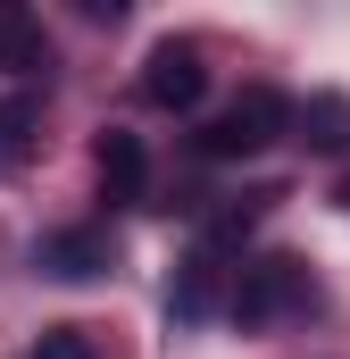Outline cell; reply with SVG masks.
<instances>
[{
    "mask_svg": "<svg viewBox=\"0 0 350 359\" xmlns=\"http://www.w3.org/2000/svg\"><path fill=\"white\" fill-rule=\"evenodd\" d=\"M300 309H317V276L309 259H292V251H267V259H242L234 268V292H225V318L234 326H275V318H300Z\"/></svg>",
    "mask_w": 350,
    "mask_h": 359,
    "instance_id": "obj_1",
    "label": "cell"
},
{
    "mask_svg": "<svg viewBox=\"0 0 350 359\" xmlns=\"http://www.w3.org/2000/svg\"><path fill=\"white\" fill-rule=\"evenodd\" d=\"M284 126H292V100L275 84H251V92H234V100L200 126V159H251V151H267Z\"/></svg>",
    "mask_w": 350,
    "mask_h": 359,
    "instance_id": "obj_2",
    "label": "cell"
},
{
    "mask_svg": "<svg viewBox=\"0 0 350 359\" xmlns=\"http://www.w3.org/2000/svg\"><path fill=\"white\" fill-rule=\"evenodd\" d=\"M200 92H209V59H200V42H159L150 59H142V100L150 109H200Z\"/></svg>",
    "mask_w": 350,
    "mask_h": 359,
    "instance_id": "obj_3",
    "label": "cell"
},
{
    "mask_svg": "<svg viewBox=\"0 0 350 359\" xmlns=\"http://www.w3.org/2000/svg\"><path fill=\"white\" fill-rule=\"evenodd\" d=\"M108 226H59V234H42L34 243V268L42 276H67V284H92V276H108Z\"/></svg>",
    "mask_w": 350,
    "mask_h": 359,
    "instance_id": "obj_4",
    "label": "cell"
},
{
    "mask_svg": "<svg viewBox=\"0 0 350 359\" xmlns=\"http://www.w3.org/2000/svg\"><path fill=\"white\" fill-rule=\"evenodd\" d=\"M225 292H234V268H225V251H192L183 268H175V284H167V309L175 318H209V309H225Z\"/></svg>",
    "mask_w": 350,
    "mask_h": 359,
    "instance_id": "obj_5",
    "label": "cell"
},
{
    "mask_svg": "<svg viewBox=\"0 0 350 359\" xmlns=\"http://www.w3.org/2000/svg\"><path fill=\"white\" fill-rule=\"evenodd\" d=\"M92 168H100V184H108V201H142V184H150L142 134H125V126H108V134L92 142Z\"/></svg>",
    "mask_w": 350,
    "mask_h": 359,
    "instance_id": "obj_6",
    "label": "cell"
},
{
    "mask_svg": "<svg viewBox=\"0 0 350 359\" xmlns=\"http://www.w3.org/2000/svg\"><path fill=\"white\" fill-rule=\"evenodd\" d=\"M50 67V34L34 8H0V76H42Z\"/></svg>",
    "mask_w": 350,
    "mask_h": 359,
    "instance_id": "obj_7",
    "label": "cell"
},
{
    "mask_svg": "<svg viewBox=\"0 0 350 359\" xmlns=\"http://www.w3.org/2000/svg\"><path fill=\"white\" fill-rule=\"evenodd\" d=\"M34 142H42V100H34V92H8V100H0V176L25 168Z\"/></svg>",
    "mask_w": 350,
    "mask_h": 359,
    "instance_id": "obj_8",
    "label": "cell"
},
{
    "mask_svg": "<svg viewBox=\"0 0 350 359\" xmlns=\"http://www.w3.org/2000/svg\"><path fill=\"white\" fill-rule=\"evenodd\" d=\"M292 126H300V142H309V151H350V100H342V92L300 100V109H292Z\"/></svg>",
    "mask_w": 350,
    "mask_h": 359,
    "instance_id": "obj_9",
    "label": "cell"
},
{
    "mask_svg": "<svg viewBox=\"0 0 350 359\" xmlns=\"http://www.w3.org/2000/svg\"><path fill=\"white\" fill-rule=\"evenodd\" d=\"M275 201H284L275 184H259V192H234V201H217V209H209V251H225V243H242V234L259 226V217L275 209Z\"/></svg>",
    "mask_w": 350,
    "mask_h": 359,
    "instance_id": "obj_10",
    "label": "cell"
},
{
    "mask_svg": "<svg viewBox=\"0 0 350 359\" xmlns=\"http://www.w3.org/2000/svg\"><path fill=\"white\" fill-rule=\"evenodd\" d=\"M25 359H100V351H92L84 326H42V343H34Z\"/></svg>",
    "mask_w": 350,
    "mask_h": 359,
    "instance_id": "obj_11",
    "label": "cell"
},
{
    "mask_svg": "<svg viewBox=\"0 0 350 359\" xmlns=\"http://www.w3.org/2000/svg\"><path fill=\"white\" fill-rule=\"evenodd\" d=\"M342 201H350V184H342Z\"/></svg>",
    "mask_w": 350,
    "mask_h": 359,
    "instance_id": "obj_12",
    "label": "cell"
}]
</instances>
